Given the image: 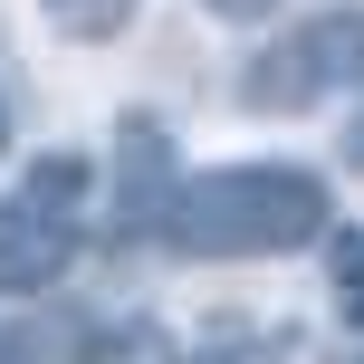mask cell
Here are the masks:
<instances>
[{"label":"cell","instance_id":"cell-2","mask_svg":"<svg viewBox=\"0 0 364 364\" xmlns=\"http://www.w3.org/2000/svg\"><path fill=\"white\" fill-rule=\"evenodd\" d=\"M336 87H364V10H326L307 29L269 38L240 68V106H259V115H297V106H316Z\"/></svg>","mask_w":364,"mask_h":364},{"label":"cell","instance_id":"cell-5","mask_svg":"<svg viewBox=\"0 0 364 364\" xmlns=\"http://www.w3.org/2000/svg\"><path fill=\"white\" fill-rule=\"evenodd\" d=\"M87 164H77V154H38L29 164V182H19V201H38V211H58V220H77L87 211Z\"/></svg>","mask_w":364,"mask_h":364},{"label":"cell","instance_id":"cell-7","mask_svg":"<svg viewBox=\"0 0 364 364\" xmlns=\"http://www.w3.org/2000/svg\"><path fill=\"white\" fill-rule=\"evenodd\" d=\"M336 297H346V316L364 326V230H336Z\"/></svg>","mask_w":364,"mask_h":364},{"label":"cell","instance_id":"cell-4","mask_svg":"<svg viewBox=\"0 0 364 364\" xmlns=\"http://www.w3.org/2000/svg\"><path fill=\"white\" fill-rule=\"evenodd\" d=\"M173 134H164V115H125L115 125V201H125V230H154L164 220V201H173Z\"/></svg>","mask_w":364,"mask_h":364},{"label":"cell","instance_id":"cell-11","mask_svg":"<svg viewBox=\"0 0 364 364\" xmlns=\"http://www.w3.org/2000/svg\"><path fill=\"white\" fill-rule=\"evenodd\" d=\"M0 154H10V96H0Z\"/></svg>","mask_w":364,"mask_h":364},{"label":"cell","instance_id":"cell-3","mask_svg":"<svg viewBox=\"0 0 364 364\" xmlns=\"http://www.w3.org/2000/svg\"><path fill=\"white\" fill-rule=\"evenodd\" d=\"M77 259V220L38 211V201H0V297H38L58 288Z\"/></svg>","mask_w":364,"mask_h":364},{"label":"cell","instance_id":"cell-8","mask_svg":"<svg viewBox=\"0 0 364 364\" xmlns=\"http://www.w3.org/2000/svg\"><path fill=\"white\" fill-rule=\"evenodd\" d=\"M201 10H211V19H230V29H259L278 0H201Z\"/></svg>","mask_w":364,"mask_h":364},{"label":"cell","instance_id":"cell-10","mask_svg":"<svg viewBox=\"0 0 364 364\" xmlns=\"http://www.w3.org/2000/svg\"><path fill=\"white\" fill-rule=\"evenodd\" d=\"M0 364H29V346H10V336H0Z\"/></svg>","mask_w":364,"mask_h":364},{"label":"cell","instance_id":"cell-1","mask_svg":"<svg viewBox=\"0 0 364 364\" xmlns=\"http://www.w3.org/2000/svg\"><path fill=\"white\" fill-rule=\"evenodd\" d=\"M182 259H278L336 230V201L307 164H220V173H182L164 220Z\"/></svg>","mask_w":364,"mask_h":364},{"label":"cell","instance_id":"cell-9","mask_svg":"<svg viewBox=\"0 0 364 364\" xmlns=\"http://www.w3.org/2000/svg\"><path fill=\"white\" fill-rule=\"evenodd\" d=\"M346 164L364 173V96H355V125H346Z\"/></svg>","mask_w":364,"mask_h":364},{"label":"cell","instance_id":"cell-6","mask_svg":"<svg viewBox=\"0 0 364 364\" xmlns=\"http://www.w3.org/2000/svg\"><path fill=\"white\" fill-rule=\"evenodd\" d=\"M38 10H48L58 38H87V48H96V38H115L134 19V0H38Z\"/></svg>","mask_w":364,"mask_h":364}]
</instances>
